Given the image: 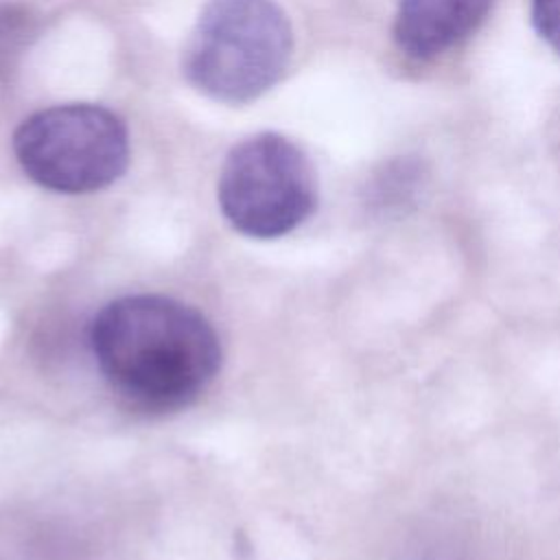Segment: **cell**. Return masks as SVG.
I'll use <instances>...</instances> for the list:
<instances>
[{
    "mask_svg": "<svg viewBox=\"0 0 560 560\" xmlns=\"http://www.w3.org/2000/svg\"><path fill=\"white\" fill-rule=\"evenodd\" d=\"M33 35V18L13 2H0V74L7 72Z\"/></svg>",
    "mask_w": 560,
    "mask_h": 560,
    "instance_id": "cell-6",
    "label": "cell"
},
{
    "mask_svg": "<svg viewBox=\"0 0 560 560\" xmlns=\"http://www.w3.org/2000/svg\"><path fill=\"white\" fill-rule=\"evenodd\" d=\"M291 50V22L273 0H210L184 46L182 70L201 94L243 105L282 79Z\"/></svg>",
    "mask_w": 560,
    "mask_h": 560,
    "instance_id": "cell-2",
    "label": "cell"
},
{
    "mask_svg": "<svg viewBox=\"0 0 560 560\" xmlns=\"http://www.w3.org/2000/svg\"><path fill=\"white\" fill-rule=\"evenodd\" d=\"M217 199L228 223L252 238H278L302 225L317 203L306 153L280 133H256L225 158Z\"/></svg>",
    "mask_w": 560,
    "mask_h": 560,
    "instance_id": "cell-4",
    "label": "cell"
},
{
    "mask_svg": "<svg viewBox=\"0 0 560 560\" xmlns=\"http://www.w3.org/2000/svg\"><path fill=\"white\" fill-rule=\"evenodd\" d=\"M22 171L55 192H94L129 164V133L107 107L66 103L35 112L13 133Z\"/></svg>",
    "mask_w": 560,
    "mask_h": 560,
    "instance_id": "cell-3",
    "label": "cell"
},
{
    "mask_svg": "<svg viewBox=\"0 0 560 560\" xmlns=\"http://www.w3.org/2000/svg\"><path fill=\"white\" fill-rule=\"evenodd\" d=\"M94 361L116 394L144 411L190 405L221 368V341L192 306L166 295H125L90 326Z\"/></svg>",
    "mask_w": 560,
    "mask_h": 560,
    "instance_id": "cell-1",
    "label": "cell"
},
{
    "mask_svg": "<svg viewBox=\"0 0 560 560\" xmlns=\"http://www.w3.org/2000/svg\"><path fill=\"white\" fill-rule=\"evenodd\" d=\"M490 4L492 0H400L394 39L405 55L431 59L468 37Z\"/></svg>",
    "mask_w": 560,
    "mask_h": 560,
    "instance_id": "cell-5",
    "label": "cell"
},
{
    "mask_svg": "<svg viewBox=\"0 0 560 560\" xmlns=\"http://www.w3.org/2000/svg\"><path fill=\"white\" fill-rule=\"evenodd\" d=\"M532 24L538 35L560 52V0H532Z\"/></svg>",
    "mask_w": 560,
    "mask_h": 560,
    "instance_id": "cell-7",
    "label": "cell"
}]
</instances>
